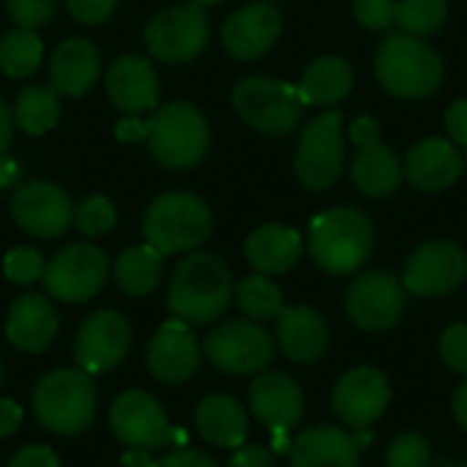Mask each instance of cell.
Wrapping results in <instances>:
<instances>
[{
  "label": "cell",
  "mask_w": 467,
  "mask_h": 467,
  "mask_svg": "<svg viewBox=\"0 0 467 467\" xmlns=\"http://www.w3.org/2000/svg\"><path fill=\"white\" fill-rule=\"evenodd\" d=\"M233 296L230 265L213 252H189L172 271L167 309L189 326H208L224 315Z\"/></svg>",
  "instance_id": "cell-1"
},
{
  "label": "cell",
  "mask_w": 467,
  "mask_h": 467,
  "mask_svg": "<svg viewBox=\"0 0 467 467\" xmlns=\"http://www.w3.org/2000/svg\"><path fill=\"white\" fill-rule=\"evenodd\" d=\"M306 246L320 271L348 276L361 271L375 249V224L356 205H337L317 213L309 224Z\"/></svg>",
  "instance_id": "cell-2"
},
{
  "label": "cell",
  "mask_w": 467,
  "mask_h": 467,
  "mask_svg": "<svg viewBox=\"0 0 467 467\" xmlns=\"http://www.w3.org/2000/svg\"><path fill=\"white\" fill-rule=\"evenodd\" d=\"M375 74L391 96L421 101L443 88L446 66L441 52L432 44H427V38L391 33L378 47Z\"/></svg>",
  "instance_id": "cell-3"
},
{
  "label": "cell",
  "mask_w": 467,
  "mask_h": 467,
  "mask_svg": "<svg viewBox=\"0 0 467 467\" xmlns=\"http://www.w3.org/2000/svg\"><path fill=\"white\" fill-rule=\"evenodd\" d=\"M38 424L60 438H77L90 430L99 410V391L79 367H60L47 372L30 397Z\"/></svg>",
  "instance_id": "cell-4"
},
{
  "label": "cell",
  "mask_w": 467,
  "mask_h": 467,
  "mask_svg": "<svg viewBox=\"0 0 467 467\" xmlns=\"http://www.w3.org/2000/svg\"><path fill=\"white\" fill-rule=\"evenodd\" d=\"M213 233L211 205L192 192H164L153 197L142 216L145 244L159 249L164 257L197 252Z\"/></svg>",
  "instance_id": "cell-5"
},
{
  "label": "cell",
  "mask_w": 467,
  "mask_h": 467,
  "mask_svg": "<svg viewBox=\"0 0 467 467\" xmlns=\"http://www.w3.org/2000/svg\"><path fill=\"white\" fill-rule=\"evenodd\" d=\"M148 150L167 170L197 167L211 148V123L189 101H167L148 118Z\"/></svg>",
  "instance_id": "cell-6"
},
{
  "label": "cell",
  "mask_w": 467,
  "mask_h": 467,
  "mask_svg": "<svg viewBox=\"0 0 467 467\" xmlns=\"http://www.w3.org/2000/svg\"><path fill=\"white\" fill-rule=\"evenodd\" d=\"M230 101H233L235 115L246 126L268 137L293 134L301 126L304 109H306L296 85L265 77V74L241 77L230 93Z\"/></svg>",
  "instance_id": "cell-7"
},
{
  "label": "cell",
  "mask_w": 467,
  "mask_h": 467,
  "mask_svg": "<svg viewBox=\"0 0 467 467\" xmlns=\"http://www.w3.org/2000/svg\"><path fill=\"white\" fill-rule=\"evenodd\" d=\"M345 170V120L342 112L328 109L312 118L296 142L293 172L309 192H326L337 186Z\"/></svg>",
  "instance_id": "cell-8"
},
{
  "label": "cell",
  "mask_w": 467,
  "mask_h": 467,
  "mask_svg": "<svg viewBox=\"0 0 467 467\" xmlns=\"http://www.w3.org/2000/svg\"><path fill=\"white\" fill-rule=\"evenodd\" d=\"M145 49L153 60L167 66L192 63L211 41V22L205 8L175 3L156 11L145 25Z\"/></svg>",
  "instance_id": "cell-9"
},
{
  "label": "cell",
  "mask_w": 467,
  "mask_h": 467,
  "mask_svg": "<svg viewBox=\"0 0 467 467\" xmlns=\"http://www.w3.org/2000/svg\"><path fill=\"white\" fill-rule=\"evenodd\" d=\"M109 279V260L101 246L77 241L55 252L44 265V290L60 304H88L96 298Z\"/></svg>",
  "instance_id": "cell-10"
},
{
  "label": "cell",
  "mask_w": 467,
  "mask_h": 467,
  "mask_svg": "<svg viewBox=\"0 0 467 467\" xmlns=\"http://www.w3.org/2000/svg\"><path fill=\"white\" fill-rule=\"evenodd\" d=\"M356 156L350 161L353 186L369 200H386L400 192L405 181V164L400 153L380 140V123L372 115H361L350 126Z\"/></svg>",
  "instance_id": "cell-11"
},
{
  "label": "cell",
  "mask_w": 467,
  "mask_h": 467,
  "mask_svg": "<svg viewBox=\"0 0 467 467\" xmlns=\"http://www.w3.org/2000/svg\"><path fill=\"white\" fill-rule=\"evenodd\" d=\"M274 337L254 320H224L205 337V358L224 375H260L274 361Z\"/></svg>",
  "instance_id": "cell-12"
},
{
  "label": "cell",
  "mask_w": 467,
  "mask_h": 467,
  "mask_svg": "<svg viewBox=\"0 0 467 467\" xmlns=\"http://www.w3.org/2000/svg\"><path fill=\"white\" fill-rule=\"evenodd\" d=\"M109 432L129 449H145L156 451L175 441V430L167 419V410L161 402L140 389H129L118 394L109 405L107 416Z\"/></svg>",
  "instance_id": "cell-13"
},
{
  "label": "cell",
  "mask_w": 467,
  "mask_h": 467,
  "mask_svg": "<svg viewBox=\"0 0 467 467\" xmlns=\"http://www.w3.org/2000/svg\"><path fill=\"white\" fill-rule=\"evenodd\" d=\"M131 323L118 309H99L88 315L74 339V361L82 372L107 375L118 369L131 350Z\"/></svg>",
  "instance_id": "cell-14"
},
{
  "label": "cell",
  "mask_w": 467,
  "mask_h": 467,
  "mask_svg": "<svg viewBox=\"0 0 467 467\" xmlns=\"http://www.w3.org/2000/svg\"><path fill=\"white\" fill-rule=\"evenodd\" d=\"M467 279V252L454 241H427L405 263L402 287L416 298H441Z\"/></svg>",
  "instance_id": "cell-15"
},
{
  "label": "cell",
  "mask_w": 467,
  "mask_h": 467,
  "mask_svg": "<svg viewBox=\"0 0 467 467\" xmlns=\"http://www.w3.org/2000/svg\"><path fill=\"white\" fill-rule=\"evenodd\" d=\"M345 312L361 331L380 334L400 323L405 312V287L389 271H367L345 293Z\"/></svg>",
  "instance_id": "cell-16"
},
{
  "label": "cell",
  "mask_w": 467,
  "mask_h": 467,
  "mask_svg": "<svg viewBox=\"0 0 467 467\" xmlns=\"http://www.w3.org/2000/svg\"><path fill=\"white\" fill-rule=\"evenodd\" d=\"M14 224L33 238H60L74 224L71 197L52 181H27L11 197Z\"/></svg>",
  "instance_id": "cell-17"
},
{
  "label": "cell",
  "mask_w": 467,
  "mask_h": 467,
  "mask_svg": "<svg viewBox=\"0 0 467 467\" xmlns=\"http://www.w3.org/2000/svg\"><path fill=\"white\" fill-rule=\"evenodd\" d=\"M282 27H285V19L274 3L252 0L224 19L222 47L235 60H260L276 47Z\"/></svg>",
  "instance_id": "cell-18"
},
{
  "label": "cell",
  "mask_w": 467,
  "mask_h": 467,
  "mask_svg": "<svg viewBox=\"0 0 467 467\" xmlns=\"http://www.w3.org/2000/svg\"><path fill=\"white\" fill-rule=\"evenodd\" d=\"M391 402V386L375 367H356L345 372L334 389L331 408L345 427L369 430Z\"/></svg>",
  "instance_id": "cell-19"
},
{
  "label": "cell",
  "mask_w": 467,
  "mask_h": 467,
  "mask_svg": "<svg viewBox=\"0 0 467 467\" xmlns=\"http://www.w3.org/2000/svg\"><path fill=\"white\" fill-rule=\"evenodd\" d=\"M148 372L164 386L189 383L200 369V342L189 323L172 317L159 326L145 350Z\"/></svg>",
  "instance_id": "cell-20"
},
{
  "label": "cell",
  "mask_w": 467,
  "mask_h": 467,
  "mask_svg": "<svg viewBox=\"0 0 467 467\" xmlns=\"http://www.w3.org/2000/svg\"><path fill=\"white\" fill-rule=\"evenodd\" d=\"M107 99L123 115H142L159 107V74L142 55H120L104 77Z\"/></svg>",
  "instance_id": "cell-21"
},
{
  "label": "cell",
  "mask_w": 467,
  "mask_h": 467,
  "mask_svg": "<svg viewBox=\"0 0 467 467\" xmlns=\"http://www.w3.org/2000/svg\"><path fill=\"white\" fill-rule=\"evenodd\" d=\"M304 391L287 372H260L249 386V408L271 432H290L304 416Z\"/></svg>",
  "instance_id": "cell-22"
},
{
  "label": "cell",
  "mask_w": 467,
  "mask_h": 467,
  "mask_svg": "<svg viewBox=\"0 0 467 467\" xmlns=\"http://www.w3.org/2000/svg\"><path fill=\"white\" fill-rule=\"evenodd\" d=\"M47 74L52 90L68 99H82L101 77V52L90 38L68 36L52 49Z\"/></svg>",
  "instance_id": "cell-23"
},
{
  "label": "cell",
  "mask_w": 467,
  "mask_h": 467,
  "mask_svg": "<svg viewBox=\"0 0 467 467\" xmlns=\"http://www.w3.org/2000/svg\"><path fill=\"white\" fill-rule=\"evenodd\" d=\"M405 178L419 192H446L465 170L460 148L449 137H430L413 145L405 156Z\"/></svg>",
  "instance_id": "cell-24"
},
{
  "label": "cell",
  "mask_w": 467,
  "mask_h": 467,
  "mask_svg": "<svg viewBox=\"0 0 467 467\" xmlns=\"http://www.w3.org/2000/svg\"><path fill=\"white\" fill-rule=\"evenodd\" d=\"M57 328H60L57 309L44 293H25L8 306L5 339L22 353L30 356L44 353L55 342Z\"/></svg>",
  "instance_id": "cell-25"
},
{
  "label": "cell",
  "mask_w": 467,
  "mask_h": 467,
  "mask_svg": "<svg viewBox=\"0 0 467 467\" xmlns=\"http://www.w3.org/2000/svg\"><path fill=\"white\" fill-rule=\"evenodd\" d=\"M276 342L293 364H317L331 345L326 317L312 306H285L276 317Z\"/></svg>",
  "instance_id": "cell-26"
},
{
  "label": "cell",
  "mask_w": 467,
  "mask_h": 467,
  "mask_svg": "<svg viewBox=\"0 0 467 467\" xmlns=\"http://www.w3.org/2000/svg\"><path fill=\"white\" fill-rule=\"evenodd\" d=\"M290 467H358L356 438L331 424L309 427L290 446Z\"/></svg>",
  "instance_id": "cell-27"
},
{
  "label": "cell",
  "mask_w": 467,
  "mask_h": 467,
  "mask_svg": "<svg viewBox=\"0 0 467 467\" xmlns=\"http://www.w3.org/2000/svg\"><path fill=\"white\" fill-rule=\"evenodd\" d=\"M244 254L249 260V265L257 274L265 276H279L296 268V263L304 254V238L298 230L287 227V224H263L257 227L246 244H244Z\"/></svg>",
  "instance_id": "cell-28"
},
{
  "label": "cell",
  "mask_w": 467,
  "mask_h": 467,
  "mask_svg": "<svg viewBox=\"0 0 467 467\" xmlns=\"http://www.w3.org/2000/svg\"><path fill=\"white\" fill-rule=\"evenodd\" d=\"M197 435L219 449H241L249 435L246 408L230 394H208L194 410Z\"/></svg>",
  "instance_id": "cell-29"
},
{
  "label": "cell",
  "mask_w": 467,
  "mask_h": 467,
  "mask_svg": "<svg viewBox=\"0 0 467 467\" xmlns=\"http://www.w3.org/2000/svg\"><path fill=\"white\" fill-rule=\"evenodd\" d=\"M356 74L350 60L342 55H323L304 68L296 88L306 107H334L350 96Z\"/></svg>",
  "instance_id": "cell-30"
},
{
  "label": "cell",
  "mask_w": 467,
  "mask_h": 467,
  "mask_svg": "<svg viewBox=\"0 0 467 467\" xmlns=\"http://www.w3.org/2000/svg\"><path fill=\"white\" fill-rule=\"evenodd\" d=\"M164 276V254L150 244H137L123 249L112 263V279L120 293L131 298H145L159 287Z\"/></svg>",
  "instance_id": "cell-31"
},
{
  "label": "cell",
  "mask_w": 467,
  "mask_h": 467,
  "mask_svg": "<svg viewBox=\"0 0 467 467\" xmlns=\"http://www.w3.org/2000/svg\"><path fill=\"white\" fill-rule=\"evenodd\" d=\"M11 109H14L16 126L25 134L41 137L52 131L60 120V93L52 90L49 85H30L19 90Z\"/></svg>",
  "instance_id": "cell-32"
},
{
  "label": "cell",
  "mask_w": 467,
  "mask_h": 467,
  "mask_svg": "<svg viewBox=\"0 0 467 467\" xmlns=\"http://www.w3.org/2000/svg\"><path fill=\"white\" fill-rule=\"evenodd\" d=\"M233 298H235L238 309L254 323L276 320L279 312L285 309V296H282L279 285L265 274H252V276L241 279L235 285Z\"/></svg>",
  "instance_id": "cell-33"
},
{
  "label": "cell",
  "mask_w": 467,
  "mask_h": 467,
  "mask_svg": "<svg viewBox=\"0 0 467 467\" xmlns=\"http://www.w3.org/2000/svg\"><path fill=\"white\" fill-rule=\"evenodd\" d=\"M44 44L36 30L14 27L0 38V71L11 79H25L38 71Z\"/></svg>",
  "instance_id": "cell-34"
},
{
  "label": "cell",
  "mask_w": 467,
  "mask_h": 467,
  "mask_svg": "<svg viewBox=\"0 0 467 467\" xmlns=\"http://www.w3.org/2000/svg\"><path fill=\"white\" fill-rule=\"evenodd\" d=\"M449 22V0H397L400 33L430 38Z\"/></svg>",
  "instance_id": "cell-35"
},
{
  "label": "cell",
  "mask_w": 467,
  "mask_h": 467,
  "mask_svg": "<svg viewBox=\"0 0 467 467\" xmlns=\"http://www.w3.org/2000/svg\"><path fill=\"white\" fill-rule=\"evenodd\" d=\"M118 222V211L109 197L104 194H90L79 205H74V227L85 238H101L107 235Z\"/></svg>",
  "instance_id": "cell-36"
},
{
  "label": "cell",
  "mask_w": 467,
  "mask_h": 467,
  "mask_svg": "<svg viewBox=\"0 0 467 467\" xmlns=\"http://www.w3.org/2000/svg\"><path fill=\"white\" fill-rule=\"evenodd\" d=\"M44 257L38 249L33 246H14L5 252L3 257V274L11 285H19V287H30L36 282H41L44 276Z\"/></svg>",
  "instance_id": "cell-37"
},
{
  "label": "cell",
  "mask_w": 467,
  "mask_h": 467,
  "mask_svg": "<svg viewBox=\"0 0 467 467\" xmlns=\"http://www.w3.org/2000/svg\"><path fill=\"white\" fill-rule=\"evenodd\" d=\"M430 441L419 432H402L391 441L386 451V467H430Z\"/></svg>",
  "instance_id": "cell-38"
},
{
  "label": "cell",
  "mask_w": 467,
  "mask_h": 467,
  "mask_svg": "<svg viewBox=\"0 0 467 467\" xmlns=\"http://www.w3.org/2000/svg\"><path fill=\"white\" fill-rule=\"evenodd\" d=\"M60 3L63 0H5V11L16 27L38 30L57 16Z\"/></svg>",
  "instance_id": "cell-39"
},
{
  "label": "cell",
  "mask_w": 467,
  "mask_h": 467,
  "mask_svg": "<svg viewBox=\"0 0 467 467\" xmlns=\"http://www.w3.org/2000/svg\"><path fill=\"white\" fill-rule=\"evenodd\" d=\"M441 361L451 369L467 378V323H454L441 334L438 342Z\"/></svg>",
  "instance_id": "cell-40"
},
{
  "label": "cell",
  "mask_w": 467,
  "mask_h": 467,
  "mask_svg": "<svg viewBox=\"0 0 467 467\" xmlns=\"http://www.w3.org/2000/svg\"><path fill=\"white\" fill-rule=\"evenodd\" d=\"M353 14L367 30H389L397 25V0H353Z\"/></svg>",
  "instance_id": "cell-41"
},
{
  "label": "cell",
  "mask_w": 467,
  "mask_h": 467,
  "mask_svg": "<svg viewBox=\"0 0 467 467\" xmlns=\"http://www.w3.org/2000/svg\"><path fill=\"white\" fill-rule=\"evenodd\" d=\"M63 3H66V11L74 22L93 27V25L109 22L120 0H63Z\"/></svg>",
  "instance_id": "cell-42"
},
{
  "label": "cell",
  "mask_w": 467,
  "mask_h": 467,
  "mask_svg": "<svg viewBox=\"0 0 467 467\" xmlns=\"http://www.w3.org/2000/svg\"><path fill=\"white\" fill-rule=\"evenodd\" d=\"M8 467H60V460L49 446H25L11 457Z\"/></svg>",
  "instance_id": "cell-43"
},
{
  "label": "cell",
  "mask_w": 467,
  "mask_h": 467,
  "mask_svg": "<svg viewBox=\"0 0 467 467\" xmlns=\"http://www.w3.org/2000/svg\"><path fill=\"white\" fill-rule=\"evenodd\" d=\"M446 134L457 148H467V99H460L446 112Z\"/></svg>",
  "instance_id": "cell-44"
},
{
  "label": "cell",
  "mask_w": 467,
  "mask_h": 467,
  "mask_svg": "<svg viewBox=\"0 0 467 467\" xmlns=\"http://www.w3.org/2000/svg\"><path fill=\"white\" fill-rule=\"evenodd\" d=\"M156 467H219L213 462V457H208L205 451H194V449H175L170 454H164L161 460H156Z\"/></svg>",
  "instance_id": "cell-45"
},
{
  "label": "cell",
  "mask_w": 467,
  "mask_h": 467,
  "mask_svg": "<svg viewBox=\"0 0 467 467\" xmlns=\"http://www.w3.org/2000/svg\"><path fill=\"white\" fill-rule=\"evenodd\" d=\"M227 467H276V460L263 446H241Z\"/></svg>",
  "instance_id": "cell-46"
},
{
  "label": "cell",
  "mask_w": 467,
  "mask_h": 467,
  "mask_svg": "<svg viewBox=\"0 0 467 467\" xmlns=\"http://www.w3.org/2000/svg\"><path fill=\"white\" fill-rule=\"evenodd\" d=\"M22 419H25L22 405L8 397H0V438H11L22 427Z\"/></svg>",
  "instance_id": "cell-47"
},
{
  "label": "cell",
  "mask_w": 467,
  "mask_h": 467,
  "mask_svg": "<svg viewBox=\"0 0 467 467\" xmlns=\"http://www.w3.org/2000/svg\"><path fill=\"white\" fill-rule=\"evenodd\" d=\"M115 137L120 142H140L148 137V120H140L137 115H126L118 126H115Z\"/></svg>",
  "instance_id": "cell-48"
},
{
  "label": "cell",
  "mask_w": 467,
  "mask_h": 467,
  "mask_svg": "<svg viewBox=\"0 0 467 467\" xmlns=\"http://www.w3.org/2000/svg\"><path fill=\"white\" fill-rule=\"evenodd\" d=\"M14 126H16L14 109L0 99V156H5V150H8V145L14 140Z\"/></svg>",
  "instance_id": "cell-49"
},
{
  "label": "cell",
  "mask_w": 467,
  "mask_h": 467,
  "mask_svg": "<svg viewBox=\"0 0 467 467\" xmlns=\"http://www.w3.org/2000/svg\"><path fill=\"white\" fill-rule=\"evenodd\" d=\"M120 467H156V460L145 449H129L120 457Z\"/></svg>",
  "instance_id": "cell-50"
},
{
  "label": "cell",
  "mask_w": 467,
  "mask_h": 467,
  "mask_svg": "<svg viewBox=\"0 0 467 467\" xmlns=\"http://www.w3.org/2000/svg\"><path fill=\"white\" fill-rule=\"evenodd\" d=\"M451 413L457 419V424L467 432V380L454 391V400H451Z\"/></svg>",
  "instance_id": "cell-51"
},
{
  "label": "cell",
  "mask_w": 467,
  "mask_h": 467,
  "mask_svg": "<svg viewBox=\"0 0 467 467\" xmlns=\"http://www.w3.org/2000/svg\"><path fill=\"white\" fill-rule=\"evenodd\" d=\"M19 178V164L8 156H0V189L11 186Z\"/></svg>",
  "instance_id": "cell-52"
},
{
  "label": "cell",
  "mask_w": 467,
  "mask_h": 467,
  "mask_svg": "<svg viewBox=\"0 0 467 467\" xmlns=\"http://www.w3.org/2000/svg\"><path fill=\"white\" fill-rule=\"evenodd\" d=\"M186 3L200 5V8H211V5H219V3H224V0H186Z\"/></svg>",
  "instance_id": "cell-53"
},
{
  "label": "cell",
  "mask_w": 467,
  "mask_h": 467,
  "mask_svg": "<svg viewBox=\"0 0 467 467\" xmlns=\"http://www.w3.org/2000/svg\"><path fill=\"white\" fill-rule=\"evenodd\" d=\"M441 467H467V465H462V462H451V465H441Z\"/></svg>",
  "instance_id": "cell-54"
},
{
  "label": "cell",
  "mask_w": 467,
  "mask_h": 467,
  "mask_svg": "<svg viewBox=\"0 0 467 467\" xmlns=\"http://www.w3.org/2000/svg\"><path fill=\"white\" fill-rule=\"evenodd\" d=\"M0 383H3V367H0Z\"/></svg>",
  "instance_id": "cell-55"
}]
</instances>
